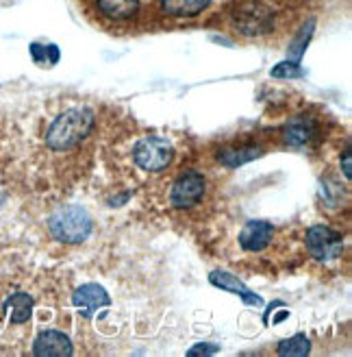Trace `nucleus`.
<instances>
[{
  "label": "nucleus",
  "mask_w": 352,
  "mask_h": 357,
  "mask_svg": "<svg viewBox=\"0 0 352 357\" xmlns=\"http://www.w3.org/2000/svg\"><path fill=\"white\" fill-rule=\"evenodd\" d=\"M94 129V114L87 107H67L46 129V146L52 153H67L90 137Z\"/></svg>",
  "instance_id": "1"
},
{
  "label": "nucleus",
  "mask_w": 352,
  "mask_h": 357,
  "mask_svg": "<svg viewBox=\"0 0 352 357\" xmlns=\"http://www.w3.org/2000/svg\"><path fill=\"white\" fill-rule=\"evenodd\" d=\"M228 22L246 38H259V35L274 31L276 13L263 0H235V5L228 11Z\"/></svg>",
  "instance_id": "2"
},
{
  "label": "nucleus",
  "mask_w": 352,
  "mask_h": 357,
  "mask_svg": "<svg viewBox=\"0 0 352 357\" xmlns=\"http://www.w3.org/2000/svg\"><path fill=\"white\" fill-rule=\"evenodd\" d=\"M48 231L57 242L81 244L92 234V216L79 205L59 207L48 218Z\"/></svg>",
  "instance_id": "3"
},
{
  "label": "nucleus",
  "mask_w": 352,
  "mask_h": 357,
  "mask_svg": "<svg viewBox=\"0 0 352 357\" xmlns=\"http://www.w3.org/2000/svg\"><path fill=\"white\" fill-rule=\"evenodd\" d=\"M133 164L144 170V172H161L166 170L172 159H174V149L166 137L159 135H146L139 137L133 144Z\"/></svg>",
  "instance_id": "4"
},
{
  "label": "nucleus",
  "mask_w": 352,
  "mask_h": 357,
  "mask_svg": "<svg viewBox=\"0 0 352 357\" xmlns=\"http://www.w3.org/2000/svg\"><path fill=\"white\" fill-rule=\"evenodd\" d=\"M207 194V178L196 170H185L174 178L170 185L168 201L174 209L187 211L198 207Z\"/></svg>",
  "instance_id": "5"
},
{
  "label": "nucleus",
  "mask_w": 352,
  "mask_h": 357,
  "mask_svg": "<svg viewBox=\"0 0 352 357\" xmlns=\"http://www.w3.org/2000/svg\"><path fill=\"white\" fill-rule=\"evenodd\" d=\"M305 244H307L309 255L315 261H322V264L339 259L342 251H344L342 236L337 234V231H333L330 227H326V225H313L307 231Z\"/></svg>",
  "instance_id": "6"
},
{
  "label": "nucleus",
  "mask_w": 352,
  "mask_h": 357,
  "mask_svg": "<svg viewBox=\"0 0 352 357\" xmlns=\"http://www.w3.org/2000/svg\"><path fill=\"white\" fill-rule=\"evenodd\" d=\"M320 135L318 120L311 116H296L287 120L280 129V142L289 149H301L313 144Z\"/></svg>",
  "instance_id": "7"
},
{
  "label": "nucleus",
  "mask_w": 352,
  "mask_h": 357,
  "mask_svg": "<svg viewBox=\"0 0 352 357\" xmlns=\"http://www.w3.org/2000/svg\"><path fill=\"white\" fill-rule=\"evenodd\" d=\"M274 227L266 220H253L248 222L239 234V246L246 253H261L274 242Z\"/></svg>",
  "instance_id": "8"
},
{
  "label": "nucleus",
  "mask_w": 352,
  "mask_h": 357,
  "mask_svg": "<svg viewBox=\"0 0 352 357\" xmlns=\"http://www.w3.org/2000/svg\"><path fill=\"white\" fill-rule=\"evenodd\" d=\"M72 351L70 337L59 329H44L33 342V355L40 357H67Z\"/></svg>",
  "instance_id": "9"
},
{
  "label": "nucleus",
  "mask_w": 352,
  "mask_h": 357,
  "mask_svg": "<svg viewBox=\"0 0 352 357\" xmlns=\"http://www.w3.org/2000/svg\"><path fill=\"white\" fill-rule=\"evenodd\" d=\"M72 301H74V307L83 316H94L96 312L109 307V303H111L107 290H104L102 285H98V283H85V285H81V288L74 292Z\"/></svg>",
  "instance_id": "10"
},
{
  "label": "nucleus",
  "mask_w": 352,
  "mask_h": 357,
  "mask_svg": "<svg viewBox=\"0 0 352 357\" xmlns=\"http://www.w3.org/2000/svg\"><path fill=\"white\" fill-rule=\"evenodd\" d=\"M94 3L104 20L115 24L131 22L139 13V0H94Z\"/></svg>",
  "instance_id": "11"
},
{
  "label": "nucleus",
  "mask_w": 352,
  "mask_h": 357,
  "mask_svg": "<svg viewBox=\"0 0 352 357\" xmlns=\"http://www.w3.org/2000/svg\"><path fill=\"white\" fill-rule=\"evenodd\" d=\"M263 149L259 144H246V142H239V144H224L218 149L216 157L218 162L226 168H237L246 162H253V159L261 157Z\"/></svg>",
  "instance_id": "12"
},
{
  "label": "nucleus",
  "mask_w": 352,
  "mask_h": 357,
  "mask_svg": "<svg viewBox=\"0 0 352 357\" xmlns=\"http://www.w3.org/2000/svg\"><path fill=\"white\" fill-rule=\"evenodd\" d=\"M161 11L170 17H196L209 9L211 0H159Z\"/></svg>",
  "instance_id": "13"
},
{
  "label": "nucleus",
  "mask_w": 352,
  "mask_h": 357,
  "mask_svg": "<svg viewBox=\"0 0 352 357\" xmlns=\"http://www.w3.org/2000/svg\"><path fill=\"white\" fill-rule=\"evenodd\" d=\"M209 281L216 285V288H220V290H228V292H235V294H239L248 305H261V298L255 294V292H250L246 285L237 279V277H233V275H228V273H224V271H216V273H211V277H209Z\"/></svg>",
  "instance_id": "14"
},
{
  "label": "nucleus",
  "mask_w": 352,
  "mask_h": 357,
  "mask_svg": "<svg viewBox=\"0 0 352 357\" xmlns=\"http://www.w3.org/2000/svg\"><path fill=\"white\" fill-rule=\"evenodd\" d=\"M5 312L11 320V325H24V323H29L31 312H33V298L24 292H17L7 298Z\"/></svg>",
  "instance_id": "15"
},
{
  "label": "nucleus",
  "mask_w": 352,
  "mask_h": 357,
  "mask_svg": "<svg viewBox=\"0 0 352 357\" xmlns=\"http://www.w3.org/2000/svg\"><path fill=\"white\" fill-rule=\"evenodd\" d=\"M309 351H311V342L305 335H294V337H289V340L280 342L276 349L278 355H298V357L309 355Z\"/></svg>",
  "instance_id": "16"
},
{
  "label": "nucleus",
  "mask_w": 352,
  "mask_h": 357,
  "mask_svg": "<svg viewBox=\"0 0 352 357\" xmlns=\"http://www.w3.org/2000/svg\"><path fill=\"white\" fill-rule=\"evenodd\" d=\"M313 29H315V22L309 20V24H305L303 31L298 33V38L289 44V59L291 61H301L303 52H305V48H307V44L311 40V35H313Z\"/></svg>",
  "instance_id": "17"
},
{
  "label": "nucleus",
  "mask_w": 352,
  "mask_h": 357,
  "mask_svg": "<svg viewBox=\"0 0 352 357\" xmlns=\"http://www.w3.org/2000/svg\"><path fill=\"white\" fill-rule=\"evenodd\" d=\"M272 77L274 79H296V77H303V68L298 61H280L278 66L272 68Z\"/></svg>",
  "instance_id": "18"
},
{
  "label": "nucleus",
  "mask_w": 352,
  "mask_h": 357,
  "mask_svg": "<svg viewBox=\"0 0 352 357\" xmlns=\"http://www.w3.org/2000/svg\"><path fill=\"white\" fill-rule=\"evenodd\" d=\"M31 55H33V59L38 61V63H46L48 66V59H46V55H59V48L57 46H40V44H33L31 46Z\"/></svg>",
  "instance_id": "19"
},
{
  "label": "nucleus",
  "mask_w": 352,
  "mask_h": 357,
  "mask_svg": "<svg viewBox=\"0 0 352 357\" xmlns=\"http://www.w3.org/2000/svg\"><path fill=\"white\" fill-rule=\"evenodd\" d=\"M218 351H220V347H216V344H196L193 349L187 351V355L189 357H196V355H214Z\"/></svg>",
  "instance_id": "20"
},
{
  "label": "nucleus",
  "mask_w": 352,
  "mask_h": 357,
  "mask_svg": "<svg viewBox=\"0 0 352 357\" xmlns=\"http://www.w3.org/2000/svg\"><path fill=\"white\" fill-rule=\"evenodd\" d=\"M350 172H352V168H350V153L346 151L344 153V176L350 178Z\"/></svg>",
  "instance_id": "21"
}]
</instances>
